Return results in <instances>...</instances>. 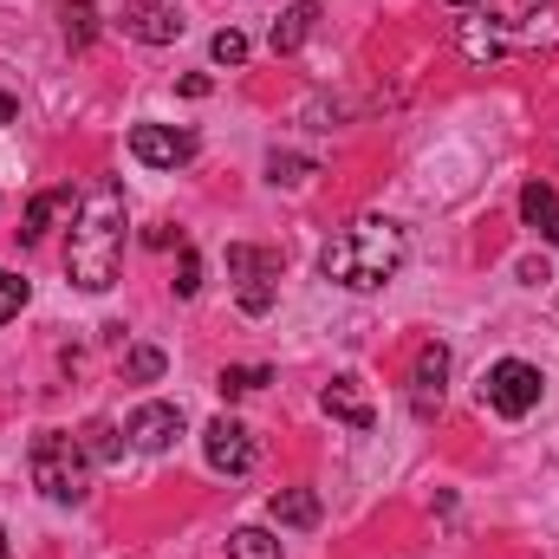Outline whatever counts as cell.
<instances>
[{
  "mask_svg": "<svg viewBox=\"0 0 559 559\" xmlns=\"http://www.w3.org/2000/svg\"><path fill=\"white\" fill-rule=\"evenodd\" d=\"M124 267V195L118 182H98L79 215H72V241H66V274L85 293H111V280Z\"/></svg>",
  "mask_w": 559,
  "mask_h": 559,
  "instance_id": "obj_1",
  "label": "cell"
},
{
  "mask_svg": "<svg viewBox=\"0 0 559 559\" xmlns=\"http://www.w3.org/2000/svg\"><path fill=\"white\" fill-rule=\"evenodd\" d=\"M404 254H411L404 228L384 222V215H365V222H352L338 241H325L319 274L332 280V286H345V293H378L384 280L404 267Z\"/></svg>",
  "mask_w": 559,
  "mask_h": 559,
  "instance_id": "obj_2",
  "label": "cell"
},
{
  "mask_svg": "<svg viewBox=\"0 0 559 559\" xmlns=\"http://www.w3.org/2000/svg\"><path fill=\"white\" fill-rule=\"evenodd\" d=\"M26 468H33V488H39L46 501H59V508L85 501L92 455H85V442H79V436H66V429H39V436H33V449H26Z\"/></svg>",
  "mask_w": 559,
  "mask_h": 559,
  "instance_id": "obj_3",
  "label": "cell"
},
{
  "mask_svg": "<svg viewBox=\"0 0 559 559\" xmlns=\"http://www.w3.org/2000/svg\"><path fill=\"white\" fill-rule=\"evenodd\" d=\"M540 371L527 365V358H501V365H488V378H481V404L495 411V417H527L534 404H540Z\"/></svg>",
  "mask_w": 559,
  "mask_h": 559,
  "instance_id": "obj_4",
  "label": "cell"
},
{
  "mask_svg": "<svg viewBox=\"0 0 559 559\" xmlns=\"http://www.w3.org/2000/svg\"><path fill=\"white\" fill-rule=\"evenodd\" d=\"M202 449H209V468L215 475H248L254 468V429L235 417H215L202 429Z\"/></svg>",
  "mask_w": 559,
  "mask_h": 559,
  "instance_id": "obj_5",
  "label": "cell"
},
{
  "mask_svg": "<svg viewBox=\"0 0 559 559\" xmlns=\"http://www.w3.org/2000/svg\"><path fill=\"white\" fill-rule=\"evenodd\" d=\"M131 156L150 169H182L195 156V138L176 131V124H131Z\"/></svg>",
  "mask_w": 559,
  "mask_h": 559,
  "instance_id": "obj_6",
  "label": "cell"
},
{
  "mask_svg": "<svg viewBox=\"0 0 559 559\" xmlns=\"http://www.w3.org/2000/svg\"><path fill=\"white\" fill-rule=\"evenodd\" d=\"M118 26H124L131 39H143V46H169V39H182V13H176L169 0H131Z\"/></svg>",
  "mask_w": 559,
  "mask_h": 559,
  "instance_id": "obj_7",
  "label": "cell"
},
{
  "mask_svg": "<svg viewBox=\"0 0 559 559\" xmlns=\"http://www.w3.org/2000/svg\"><path fill=\"white\" fill-rule=\"evenodd\" d=\"M124 436L138 442L143 455H163V449H169V442L182 436V411H176V404H138Z\"/></svg>",
  "mask_w": 559,
  "mask_h": 559,
  "instance_id": "obj_8",
  "label": "cell"
},
{
  "mask_svg": "<svg viewBox=\"0 0 559 559\" xmlns=\"http://www.w3.org/2000/svg\"><path fill=\"white\" fill-rule=\"evenodd\" d=\"M72 215H79L72 189H39V195L26 202V215H20V241H39L52 222H72Z\"/></svg>",
  "mask_w": 559,
  "mask_h": 559,
  "instance_id": "obj_9",
  "label": "cell"
},
{
  "mask_svg": "<svg viewBox=\"0 0 559 559\" xmlns=\"http://www.w3.org/2000/svg\"><path fill=\"white\" fill-rule=\"evenodd\" d=\"M325 417L352 423V429H371L378 411H371V397H365V384H358V378H332V384H325Z\"/></svg>",
  "mask_w": 559,
  "mask_h": 559,
  "instance_id": "obj_10",
  "label": "cell"
},
{
  "mask_svg": "<svg viewBox=\"0 0 559 559\" xmlns=\"http://www.w3.org/2000/svg\"><path fill=\"white\" fill-rule=\"evenodd\" d=\"M442 384H449V352H442V345H429V352L417 358V378H411V397H417L423 417L442 404Z\"/></svg>",
  "mask_w": 559,
  "mask_h": 559,
  "instance_id": "obj_11",
  "label": "cell"
},
{
  "mask_svg": "<svg viewBox=\"0 0 559 559\" xmlns=\"http://www.w3.org/2000/svg\"><path fill=\"white\" fill-rule=\"evenodd\" d=\"M521 222H527V228H540V235L559 248V189L527 182V189H521Z\"/></svg>",
  "mask_w": 559,
  "mask_h": 559,
  "instance_id": "obj_12",
  "label": "cell"
},
{
  "mask_svg": "<svg viewBox=\"0 0 559 559\" xmlns=\"http://www.w3.org/2000/svg\"><path fill=\"white\" fill-rule=\"evenodd\" d=\"M312 20H319V0H293L274 20V52H299L312 39Z\"/></svg>",
  "mask_w": 559,
  "mask_h": 559,
  "instance_id": "obj_13",
  "label": "cell"
},
{
  "mask_svg": "<svg viewBox=\"0 0 559 559\" xmlns=\"http://www.w3.org/2000/svg\"><path fill=\"white\" fill-rule=\"evenodd\" d=\"M267 514H274L280 527H319V495L312 488H280L274 501H267Z\"/></svg>",
  "mask_w": 559,
  "mask_h": 559,
  "instance_id": "obj_14",
  "label": "cell"
},
{
  "mask_svg": "<svg viewBox=\"0 0 559 559\" xmlns=\"http://www.w3.org/2000/svg\"><path fill=\"white\" fill-rule=\"evenodd\" d=\"M228 274H241V280H280V254H274V248H248V241H235V248H228Z\"/></svg>",
  "mask_w": 559,
  "mask_h": 559,
  "instance_id": "obj_15",
  "label": "cell"
},
{
  "mask_svg": "<svg viewBox=\"0 0 559 559\" xmlns=\"http://www.w3.org/2000/svg\"><path fill=\"white\" fill-rule=\"evenodd\" d=\"M59 20H66V46H72V52H85V46L98 39V7H92V0H66Z\"/></svg>",
  "mask_w": 559,
  "mask_h": 559,
  "instance_id": "obj_16",
  "label": "cell"
},
{
  "mask_svg": "<svg viewBox=\"0 0 559 559\" xmlns=\"http://www.w3.org/2000/svg\"><path fill=\"white\" fill-rule=\"evenodd\" d=\"M228 559H280V540L267 527H235L228 534Z\"/></svg>",
  "mask_w": 559,
  "mask_h": 559,
  "instance_id": "obj_17",
  "label": "cell"
},
{
  "mask_svg": "<svg viewBox=\"0 0 559 559\" xmlns=\"http://www.w3.org/2000/svg\"><path fill=\"white\" fill-rule=\"evenodd\" d=\"M462 52H468V59H501V52H508V33H501V26L468 20V26H462Z\"/></svg>",
  "mask_w": 559,
  "mask_h": 559,
  "instance_id": "obj_18",
  "label": "cell"
},
{
  "mask_svg": "<svg viewBox=\"0 0 559 559\" xmlns=\"http://www.w3.org/2000/svg\"><path fill=\"white\" fill-rule=\"evenodd\" d=\"M267 378H274L267 365H228V371H222V397H248V391H261Z\"/></svg>",
  "mask_w": 559,
  "mask_h": 559,
  "instance_id": "obj_19",
  "label": "cell"
},
{
  "mask_svg": "<svg viewBox=\"0 0 559 559\" xmlns=\"http://www.w3.org/2000/svg\"><path fill=\"white\" fill-rule=\"evenodd\" d=\"M554 39H559V13H554V7L527 13V26H521V46H554Z\"/></svg>",
  "mask_w": 559,
  "mask_h": 559,
  "instance_id": "obj_20",
  "label": "cell"
},
{
  "mask_svg": "<svg viewBox=\"0 0 559 559\" xmlns=\"http://www.w3.org/2000/svg\"><path fill=\"white\" fill-rule=\"evenodd\" d=\"M267 176H274V182H286V189H299V182H306V176H312V156H267Z\"/></svg>",
  "mask_w": 559,
  "mask_h": 559,
  "instance_id": "obj_21",
  "label": "cell"
},
{
  "mask_svg": "<svg viewBox=\"0 0 559 559\" xmlns=\"http://www.w3.org/2000/svg\"><path fill=\"white\" fill-rule=\"evenodd\" d=\"M209 52H215V66H248V39H241L235 26H222V33L209 39Z\"/></svg>",
  "mask_w": 559,
  "mask_h": 559,
  "instance_id": "obj_22",
  "label": "cell"
},
{
  "mask_svg": "<svg viewBox=\"0 0 559 559\" xmlns=\"http://www.w3.org/2000/svg\"><path fill=\"white\" fill-rule=\"evenodd\" d=\"M79 442H85V455H92V462H111V455H118V429H111V423H92Z\"/></svg>",
  "mask_w": 559,
  "mask_h": 559,
  "instance_id": "obj_23",
  "label": "cell"
},
{
  "mask_svg": "<svg viewBox=\"0 0 559 559\" xmlns=\"http://www.w3.org/2000/svg\"><path fill=\"white\" fill-rule=\"evenodd\" d=\"M20 306H26V280L0 267V325H7V319H20Z\"/></svg>",
  "mask_w": 559,
  "mask_h": 559,
  "instance_id": "obj_24",
  "label": "cell"
},
{
  "mask_svg": "<svg viewBox=\"0 0 559 559\" xmlns=\"http://www.w3.org/2000/svg\"><path fill=\"white\" fill-rule=\"evenodd\" d=\"M176 293H182V299L202 293V254H195V248H182V261H176Z\"/></svg>",
  "mask_w": 559,
  "mask_h": 559,
  "instance_id": "obj_25",
  "label": "cell"
},
{
  "mask_svg": "<svg viewBox=\"0 0 559 559\" xmlns=\"http://www.w3.org/2000/svg\"><path fill=\"white\" fill-rule=\"evenodd\" d=\"M124 371H131L138 384H150V378H163V352H156V345H138V352L124 358Z\"/></svg>",
  "mask_w": 559,
  "mask_h": 559,
  "instance_id": "obj_26",
  "label": "cell"
},
{
  "mask_svg": "<svg viewBox=\"0 0 559 559\" xmlns=\"http://www.w3.org/2000/svg\"><path fill=\"white\" fill-rule=\"evenodd\" d=\"M274 306V280H248L241 286V312H267Z\"/></svg>",
  "mask_w": 559,
  "mask_h": 559,
  "instance_id": "obj_27",
  "label": "cell"
},
{
  "mask_svg": "<svg viewBox=\"0 0 559 559\" xmlns=\"http://www.w3.org/2000/svg\"><path fill=\"white\" fill-rule=\"evenodd\" d=\"M13 111H20V105H13V98L0 92V124H13Z\"/></svg>",
  "mask_w": 559,
  "mask_h": 559,
  "instance_id": "obj_28",
  "label": "cell"
},
{
  "mask_svg": "<svg viewBox=\"0 0 559 559\" xmlns=\"http://www.w3.org/2000/svg\"><path fill=\"white\" fill-rule=\"evenodd\" d=\"M449 7H481V0H449Z\"/></svg>",
  "mask_w": 559,
  "mask_h": 559,
  "instance_id": "obj_29",
  "label": "cell"
},
{
  "mask_svg": "<svg viewBox=\"0 0 559 559\" xmlns=\"http://www.w3.org/2000/svg\"><path fill=\"white\" fill-rule=\"evenodd\" d=\"M0 559H7V527H0Z\"/></svg>",
  "mask_w": 559,
  "mask_h": 559,
  "instance_id": "obj_30",
  "label": "cell"
}]
</instances>
